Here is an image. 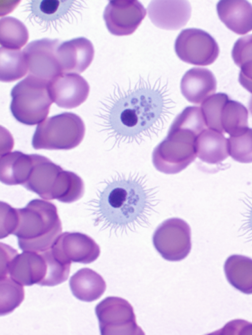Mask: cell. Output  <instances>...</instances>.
Listing matches in <instances>:
<instances>
[{
	"mask_svg": "<svg viewBox=\"0 0 252 335\" xmlns=\"http://www.w3.org/2000/svg\"><path fill=\"white\" fill-rule=\"evenodd\" d=\"M32 165L23 185L45 199H57L70 203L81 198L84 193L82 179L73 172L64 170L45 156L32 154Z\"/></svg>",
	"mask_w": 252,
	"mask_h": 335,
	"instance_id": "cell-4",
	"label": "cell"
},
{
	"mask_svg": "<svg viewBox=\"0 0 252 335\" xmlns=\"http://www.w3.org/2000/svg\"><path fill=\"white\" fill-rule=\"evenodd\" d=\"M85 126L76 114L64 112L48 117L38 124L32 145L35 149L69 150L83 139Z\"/></svg>",
	"mask_w": 252,
	"mask_h": 335,
	"instance_id": "cell-7",
	"label": "cell"
},
{
	"mask_svg": "<svg viewBox=\"0 0 252 335\" xmlns=\"http://www.w3.org/2000/svg\"><path fill=\"white\" fill-rule=\"evenodd\" d=\"M151 188L143 178L119 176L100 193L98 202L99 219L115 228L127 227L143 220L153 202Z\"/></svg>",
	"mask_w": 252,
	"mask_h": 335,
	"instance_id": "cell-2",
	"label": "cell"
},
{
	"mask_svg": "<svg viewBox=\"0 0 252 335\" xmlns=\"http://www.w3.org/2000/svg\"><path fill=\"white\" fill-rule=\"evenodd\" d=\"M69 284L73 296L80 301L87 302L100 298L106 288L103 278L88 268L77 271L70 277Z\"/></svg>",
	"mask_w": 252,
	"mask_h": 335,
	"instance_id": "cell-21",
	"label": "cell"
},
{
	"mask_svg": "<svg viewBox=\"0 0 252 335\" xmlns=\"http://www.w3.org/2000/svg\"><path fill=\"white\" fill-rule=\"evenodd\" d=\"M74 0H32L29 3L30 16L36 23L48 28L66 19L74 10Z\"/></svg>",
	"mask_w": 252,
	"mask_h": 335,
	"instance_id": "cell-20",
	"label": "cell"
},
{
	"mask_svg": "<svg viewBox=\"0 0 252 335\" xmlns=\"http://www.w3.org/2000/svg\"><path fill=\"white\" fill-rule=\"evenodd\" d=\"M95 312L102 335H143L131 304L118 297H107L95 307Z\"/></svg>",
	"mask_w": 252,
	"mask_h": 335,
	"instance_id": "cell-9",
	"label": "cell"
},
{
	"mask_svg": "<svg viewBox=\"0 0 252 335\" xmlns=\"http://www.w3.org/2000/svg\"><path fill=\"white\" fill-rule=\"evenodd\" d=\"M32 165V154H26L19 151L1 154V182L8 185H23L28 177Z\"/></svg>",
	"mask_w": 252,
	"mask_h": 335,
	"instance_id": "cell-23",
	"label": "cell"
},
{
	"mask_svg": "<svg viewBox=\"0 0 252 335\" xmlns=\"http://www.w3.org/2000/svg\"><path fill=\"white\" fill-rule=\"evenodd\" d=\"M94 56V48L92 42L83 37L63 42L56 52L62 73L83 72L91 64Z\"/></svg>",
	"mask_w": 252,
	"mask_h": 335,
	"instance_id": "cell-17",
	"label": "cell"
},
{
	"mask_svg": "<svg viewBox=\"0 0 252 335\" xmlns=\"http://www.w3.org/2000/svg\"><path fill=\"white\" fill-rule=\"evenodd\" d=\"M58 39L42 38L29 43L23 52L26 58L29 75L50 82L62 73L56 52Z\"/></svg>",
	"mask_w": 252,
	"mask_h": 335,
	"instance_id": "cell-14",
	"label": "cell"
},
{
	"mask_svg": "<svg viewBox=\"0 0 252 335\" xmlns=\"http://www.w3.org/2000/svg\"><path fill=\"white\" fill-rule=\"evenodd\" d=\"M197 157L209 164H219L229 155L228 140L222 133L206 128L197 137Z\"/></svg>",
	"mask_w": 252,
	"mask_h": 335,
	"instance_id": "cell-22",
	"label": "cell"
},
{
	"mask_svg": "<svg viewBox=\"0 0 252 335\" xmlns=\"http://www.w3.org/2000/svg\"><path fill=\"white\" fill-rule=\"evenodd\" d=\"M249 107L250 111L251 112V113L252 114V96L251 97V98L249 101Z\"/></svg>",
	"mask_w": 252,
	"mask_h": 335,
	"instance_id": "cell-33",
	"label": "cell"
},
{
	"mask_svg": "<svg viewBox=\"0 0 252 335\" xmlns=\"http://www.w3.org/2000/svg\"><path fill=\"white\" fill-rule=\"evenodd\" d=\"M28 71L27 61L23 51L0 47V81L11 82L18 80Z\"/></svg>",
	"mask_w": 252,
	"mask_h": 335,
	"instance_id": "cell-26",
	"label": "cell"
},
{
	"mask_svg": "<svg viewBox=\"0 0 252 335\" xmlns=\"http://www.w3.org/2000/svg\"><path fill=\"white\" fill-rule=\"evenodd\" d=\"M220 21L234 33L243 35L252 30V5L244 0H221L217 4Z\"/></svg>",
	"mask_w": 252,
	"mask_h": 335,
	"instance_id": "cell-19",
	"label": "cell"
},
{
	"mask_svg": "<svg viewBox=\"0 0 252 335\" xmlns=\"http://www.w3.org/2000/svg\"><path fill=\"white\" fill-rule=\"evenodd\" d=\"M153 242L164 259L170 261H180L186 258L191 250L190 228L181 219H169L156 229Z\"/></svg>",
	"mask_w": 252,
	"mask_h": 335,
	"instance_id": "cell-10",
	"label": "cell"
},
{
	"mask_svg": "<svg viewBox=\"0 0 252 335\" xmlns=\"http://www.w3.org/2000/svg\"><path fill=\"white\" fill-rule=\"evenodd\" d=\"M229 99L226 93L219 92L210 96L202 103L200 108L208 128L223 133L220 122L221 112Z\"/></svg>",
	"mask_w": 252,
	"mask_h": 335,
	"instance_id": "cell-30",
	"label": "cell"
},
{
	"mask_svg": "<svg viewBox=\"0 0 252 335\" xmlns=\"http://www.w3.org/2000/svg\"><path fill=\"white\" fill-rule=\"evenodd\" d=\"M174 49L181 60L198 66L212 64L220 53L217 42L210 34L194 28L181 31L175 40Z\"/></svg>",
	"mask_w": 252,
	"mask_h": 335,
	"instance_id": "cell-11",
	"label": "cell"
},
{
	"mask_svg": "<svg viewBox=\"0 0 252 335\" xmlns=\"http://www.w3.org/2000/svg\"><path fill=\"white\" fill-rule=\"evenodd\" d=\"M23 285L9 276L0 277V314L5 315L18 307L24 299Z\"/></svg>",
	"mask_w": 252,
	"mask_h": 335,
	"instance_id": "cell-28",
	"label": "cell"
},
{
	"mask_svg": "<svg viewBox=\"0 0 252 335\" xmlns=\"http://www.w3.org/2000/svg\"><path fill=\"white\" fill-rule=\"evenodd\" d=\"M227 140L229 155L232 159L242 163H252V128Z\"/></svg>",
	"mask_w": 252,
	"mask_h": 335,
	"instance_id": "cell-31",
	"label": "cell"
},
{
	"mask_svg": "<svg viewBox=\"0 0 252 335\" xmlns=\"http://www.w3.org/2000/svg\"><path fill=\"white\" fill-rule=\"evenodd\" d=\"M249 226L251 230L252 231V210L251 214L250 215V221H249Z\"/></svg>",
	"mask_w": 252,
	"mask_h": 335,
	"instance_id": "cell-34",
	"label": "cell"
},
{
	"mask_svg": "<svg viewBox=\"0 0 252 335\" xmlns=\"http://www.w3.org/2000/svg\"><path fill=\"white\" fill-rule=\"evenodd\" d=\"M191 10L187 0H152L147 7L152 23L168 30H177L184 27L190 17Z\"/></svg>",
	"mask_w": 252,
	"mask_h": 335,
	"instance_id": "cell-16",
	"label": "cell"
},
{
	"mask_svg": "<svg viewBox=\"0 0 252 335\" xmlns=\"http://www.w3.org/2000/svg\"><path fill=\"white\" fill-rule=\"evenodd\" d=\"M219 333L220 335H252V324L245 320H233L227 323Z\"/></svg>",
	"mask_w": 252,
	"mask_h": 335,
	"instance_id": "cell-32",
	"label": "cell"
},
{
	"mask_svg": "<svg viewBox=\"0 0 252 335\" xmlns=\"http://www.w3.org/2000/svg\"><path fill=\"white\" fill-rule=\"evenodd\" d=\"M50 250L61 262L83 264L95 261L100 254V248L90 236L80 232H65L61 234Z\"/></svg>",
	"mask_w": 252,
	"mask_h": 335,
	"instance_id": "cell-12",
	"label": "cell"
},
{
	"mask_svg": "<svg viewBox=\"0 0 252 335\" xmlns=\"http://www.w3.org/2000/svg\"><path fill=\"white\" fill-rule=\"evenodd\" d=\"M248 119V110L242 103L230 98L225 103L220 116L223 133L230 136L243 134L249 128Z\"/></svg>",
	"mask_w": 252,
	"mask_h": 335,
	"instance_id": "cell-25",
	"label": "cell"
},
{
	"mask_svg": "<svg viewBox=\"0 0 252 335\" xmlns=\"http://www.w3.org/2000/svg\"><path fill=\"white\" fill-rule=\"evenodd\" d=\"M56 206L46 200H31L21 209H14L10 234L17 236L23 251L37 252L51 248L62 232Z\"/></svg>",
	"mask_w": 252,
	"mask_h": 335,
	"instance_id": "cell-3",
	"label": "cell"
},
{
	"mask_svg": "<svg viewBox=\"0 0 252 335\" xmlns=\"http://www.w3.org/2000/svg\"><path fill=\"white\" fill-rule=\"evenodd\" d=\"M48 263L41 252L12 249L1 254L0 276H9L23 286H44L48 275Z\"/></svg>",
	"mask_w": 252,
	"mask_h": 335,
	"instance_id": "cell-8",
	"label": "cell"
},
{
	"mask_svg": "<svg viewBox=\"0 0 252 335\" xmlns=\"http://www.w3.org/2000/svg\"><path fill=\"white\" fill-rule=\"evenodd\" d=\"M28 39V29L21 21L10 16L0 18V43L1 47L20 50Z\"/></svg>",
	"mask_w": 252,
	"mask_h": 335,
	"instance_id": "cell-27",
	"label": "cell"
},
{
	"mask_svg": "<svg viewBox=\"0 0 252 335\" xmlns=\"http://www.w3.org/2000/svg\"><path fill=\"white\" fill-rule=\"evenodd\" d=\"M49 83L28 75L13 87L10 109L18 121L27 125H34L46 119L53 102Z\"/></svg>",
	"mask_w": 252,
	"mask_h": 335,
	"instance_id": "cell-6",
	"label": "cell"
},
{
	"mask_svg": "<svg viewBox=\"0 0 252 335\" xmlns=\"http://www.w3.org/2000/svg\"><path fill=\"white\" fill-rule=\"evenodd\" d=\"M146 15L144 6L138 0H110L103 13L108 31L116 36L133 33Z\"/></svg>",
	"mask_w": 252,
	"mask_h": 335,
	"instance_id": "cell-13",
	"label": "cell"
},
{
	"mask_svg": "<svg viewBox=\"0 0 252 335\" xmlns=\"http://www.w3.org/2000/svg\"><path fill=\"white\" fill-rule=\"evenodd\" d=\"M199 133L189 122L175 119L167 135L154 150L152 160L156 168L166 174H175L195 159L196 140Z\"/></svg>",
	"mask_w": 252,
	"mask_h": 335,
	"instance_id": "cell-5",
	"label": "cell"
},
{
	"mask_svg": "<svg viewBox=\"0 0 252 335\" xmlns=\"http://www.w3.org/2000/svg\"><path fill=\"white\" fill-rule=\"evenodd\" d=\"M115 91L106 117L107 129L115 144L140 143L162 130L174 104L166 84L140 77Z\"/></svg>",
	"mask_w": 252,
	"mask_h": 335,
	"instance_id": "cell-1",
	"label": "cell"
},
{
	"mask_svg": "<svg viewBox=\"0 0 252 335\" xmlns=\"http://www.w3.org/2000/svg\"><path fill=\"white\" fill-rule=\"evenodd\" d=\"M223 268L226 278L232 286L244 294H252V259L231 255L226 259Z\"/></svg>",
	"mask_w": 252,
	"mask_h": 335,
	"instance_id": "cell-24",
	"label": "cell"
},
{
	"mask_svg": "<svg viewBox=\"0 0 252 335\" xmlns=\"http://www.w3.org/2000/svg\"><path fill=\"white\" fill-rule=\"evenodd\" d=\"M49 89L53 102L58 106L72 109L87 99L90 86L78 74L62 73L49 83Z\"/></svg>",
	"mask_w": 252,
	"mask_h": 335,
	"instance_id": "cell-15",
	"label": "cell"
},
{
	"mask_svg": "<svg viewBox=\"0 0 252 335\" xmlns=\"http://www.w3.org/2000/svg\"><path fill=\"white\" fill-rule=\"evenodd\" d=\"M231 56L241 69L239 78L252 85V34L240 37L235 42Z\"/></svg>",
	"mask_w": 252,
	"mask_h": 335,
	"instance_id": "cell-29",
	"label": "cell"
},
{
	"mask_svg": "<svg viewBox=\"0 0 252 335\" xmlns=\"http://www.w3.org/2000/svg\"><path fill=\"white\" fill-rule=\"evenodd\" d=\"M180 88L182 94L189 102L199 104L214 94L217 81L209 69L194 67L186 72L182 77Z\"/></svg>",
	"mask_w": 252,
	"mask_h": 335,
	"instance_id": "cell-18",
	"label": "cell"
}]
</instances>
